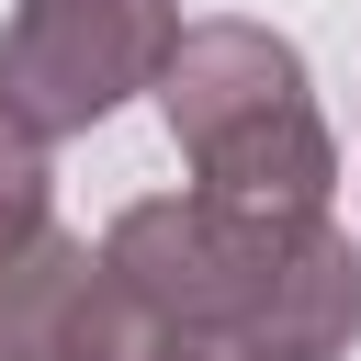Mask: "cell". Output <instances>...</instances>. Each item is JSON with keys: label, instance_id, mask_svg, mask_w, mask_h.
<instances>
[{"label": "cell", "instance_id": "4", "mask_svg": "<svg viewBox=\"0 0 361 361\" xmlns=\"http://www.w3.org/2000/svg\"><path fill=\"white\" fill-rule=\"evenodd\" d=\"M90 237H68L56 214L0 237V361H68V316L90 293Z\"/></svg>", "mask_w": 361, "mask_h": 361}, {"label": "cell", "instance_id": "5", "mask_svg": "<svg viewBox=\"0 0 361 361\" xmlns=\"http://www.w3.org/2000/svg\"><path fill=\"white\" fill-rule=\"evenodd\" d=\"M45 192H56V180H45V135H34V124L0 102V237L45 226Z\"/></svg>", "mask_w": 361, "mask_h": 361}, {"label": "cell", "instance_id": "1", "mask_svg": "<svg viewBox=\"0 0 361 361\" xmlns=\"http://www.w3.org/2000/svg\"><path fill=\"white\" fill-rule=\"evenodd\" d=\"M350 338L361 237L214 192L124 203L68 316V361H338Z\"/></svg>", "mask_w": 361, "mask_h": 361}, {"label": "cell", "instance_id": "2", "mask_svg": "<svg viewBox=\"0 0 361 361\" xmlns=\"http://www.w3.org/2000/svg\"><path fill=\"white\" fill-rule=\"evenodd\" d=\"M158 113H169V147H180L192 192L259 203V214H327L338 135L316 113V79H305L293 34L237 23V11L180 23L169 68H158Z\"/></svg>", "mask_w": 361, "mask_h": 361}, {"label": "cell", "instance_id": "3", "mask_svg": "<svg viewBox=\"0 0 361 361\" xmlns=\"http://www.w3.org/2000/svg\"><path fill=\"white\" fill-rule=\"evenodd\" d=\"M180 45V0H11L0 23V102L56 147L113 124L135 90H158Z\"/></svg>", "mask_w": 361, "mask_h": 361}]
</instances>
